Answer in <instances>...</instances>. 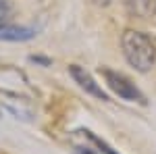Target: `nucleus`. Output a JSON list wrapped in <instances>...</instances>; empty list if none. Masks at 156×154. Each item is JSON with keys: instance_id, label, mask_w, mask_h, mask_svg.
<instances>
[{"instance_id": "1", "label": "nucleus", "mask_w": 156, "mask_h": 154, "mask_svg": "<svg viewBox=\"0 0 156 154\" xmlns=\"http://www.w3.org/2000/svg\"><path fill=\"white\" fill-rule=\"evenodd\" d=\"M123 56L135 71L148 73L156 63V42L152 36L137 29H125L121 36Z\"/></svg>"}, {"instance_id": "2", "label": "nucleus", "mask_w": 156, "mask_h": 154, "mask_svg": "<svg viewBox=\"0 0 156 154\" xmlns=\"http://www.w3.org/2000/svg\"><path fill=\"white\" fill-rule=\"evenodd\" d=\"M100 73L106 81L108 90L115 92L121 100H127V102H137V104H148L146 96L140 92V88L123 73L115 71V69H108V67H100Z\"/></svg>"}, {"instance_id": "3", "label": "nucleus", "mask_w": 156, "mask_h": 154, "mask_svg": "<svg viewBox=\"0 0 156 154\" xmlns=\"http://www.w3.org/2000/svg\"><path fill=\"white\" fill-rule=\"evenodd\" d=\"M0 104L4 106V110H9L15 119H21V121H31L34 119L31 100L21 94H17V92L0 90Z\"/></svg>"}, {"instance_id": "4", "label": "nucleus", "mask_w": 156, "mask_h": 154, "mask_svg": "<svg viewBox=\"0 0 156 154\" xmlns=\"http://www.w3.org/2000/svg\"><path fill=\"white\" fill-rule=\"evenodd\" d=\"M69 73H71V77L75 79V83L83 90L85 94L94 96L98 100H104V102L110 100V96L102 90L100 83H96V79L92 77V73L85 71V67H81V65H69Z\"/></svg>"}, {"instance_id": "5", "label": "nucleus", "mask_w": 156, "mask_h": 154, "mask_svg": "<svg viewBox=\"0 0 156 154\" xmlns=\"http://www.w3.org/2000/svg\"><path fill=\"white\" fill-rule=\"evenodd\" d=\"M31 38H36V29H31V27L0 23V40L2 42H27Z\"/></svg>"}, {"instance_id": "6", "label": "nucleus", "mask_w": 156, "mask_h": 154, "mask_svg": "<svg viewBox=\"0 0 156 154\" xmlns=\"http://www.w3.org/2000/svg\"><path fill=\"white\" fill-rule=\"evenodd\" d=\"M123 2L131 17H137V19L156 17V0H123Z\"/></svg>"}, {"instance_id": "7", "label": "nucleus", "mask_w": 156, "mask_h": 154, "mask_svg": "<svg viewBox=\"0 0 156 154\" xmlns=\"http://www.w3.org/2000/svg\"><path fill=\"white\" fill-rule=\"evenodd\" d=\"M81 133H83V138H87V140L94 144V146H96V148H98V150H100L102 154H119V150H115V148H112V146H110L108 142H104L102 138H98L94 131H90V129H81Z\"/></svg>"}, {"instance_id": "8", "label": "nucleus", "mask_w": 156, "mask_h": 154, "mask_svg": "<svg viewBox=\"0 0 156 154\" xmlns=\"http://www.w3.org/2000/svg\"><path fill=\"white\" fill-rule=\"evenodd\" d=\"M29 63L40 65V67H50V65H52V59H48V56H42V54H31V56H29Z\"/></svg>"}, {"instance_id": "9", "label": "nucleus", "mask_w": 156, "mask_h": 154, "mask_svg": "<svg viewBox=\"0 0 156 154\" xmlns=\"http://www.w3.org/2000/svg\"><path fill=\"white\" fill-rule=\"evenodd\" d=\"M9 15H11V0H0V23H4Z\"/></svg>"}, {"instance_id": "10", "label": "nucleus", "mask_w": 156, "mask_h": 154, "mask_svg": "<svg viewBox=\"0 0 156 154\" xmlns=\"http://www.w3.org/2000/svg\"><path fill=\"white\" fill-rule=\"evenodd\" d=\"M73 154H98L92 148H85V146H73Z\"/></svg>"}]
</instances>
